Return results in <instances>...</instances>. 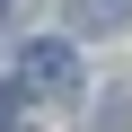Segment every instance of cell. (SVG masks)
I'll list each match as a JSON object with an SVG mask.
<instances>
[{"mask_svg":"<svg viewBox=\"0 0 132 132\" xmlns=\"http://www.w3.org/2000/svg\"><path fill=\"white\" fill-rule=\"evenodd\" d=\"M123 18H132V0H71V27L79 35H114Z\"/></svg>","mask_w":132,"mask_h":132,"instance_id":"7a4b0ae2","label":"cell"},{"mask_svg":"<svg viewBox=\"0 0 132 132\" xmlns=\"http://www.w3.org/2000/svg\"><path fill=\"white\" fill-rule=\"evenodd\" d=\"M9 97H18V88H0V132H9Z\"/></svg>","mask_w":132,"mask_h":132,"instance_id":"3957f363","label":"cell"},{"mask_svg":"<svg viewBox=\"0 0 132 132\" xmlns=\"http://www.w3.org/2000/svg\"><path fill=\"white\" fill-rule=\"evenodd\" d=\"M18 88H35V97H71V88H79V53L62 44V35H27V53H18Z\"/></svg>","mask_w":132,"mask_h":132,"instance_id":"6da1fadb","label":"cell"}]
</instances>
